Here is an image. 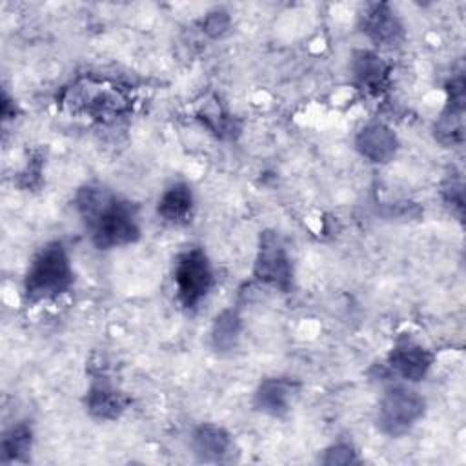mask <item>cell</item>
<instances>
[{
	"instance_id": "cell-1",
	"label": "cell",
	"mask_w": 466,
	"mask_h": 466,
	"mask_svg": "<svg viewBox=\"0 0 466 466\" xmlns=\"http://www.w3.org/2000/svg\"><path fill=\"white\" fill-rule=\"evenodd\" d=\"M76 208L98 249L126 246L140 237L133 206L102 187H82L76 195Z\"/></svg>"
},
{
	"instance_id": "cell-2",
	"label": "cell",
	"mask_w": 466,
	"mask_h": 466,
	"mask_svg": "<svg viewBox=\"0 0 466 466\" xmlns=\"http://www.w3.org/2000/svg\"><path fill=\"white\" fill-rule=\"evenodd\" d=\"M73 284V268L69 255L60 240L46 244L31 260L24 279L25 300L35 304L56 299Z\"/></svg>"
},
{
	"instance_id": "cell-3",
	"label": "cell",
	"mask_w": 466,
	"mask_h": 466,
	"mask_svg": "<svg viewBox=\"0 0 466 466\" xmlns=\"http://www.w3.org/2000/svg\"><path fill=\"white\" fill-rule=\"evenodd\" d=\"M424 399L406 386L390 388L377 410V428L388 437H400L408 433L413 424L424 415Z\"/></svg>"
},
{
	"instance_id": "cell-4",
	"label": "cell",
	"mask_w": 466,
	"mask_h": 466,
	"mask_svg": "<svg viewBox=\"0 0 466 466\" xmlns=\"http://www.w3.org/2000/svg\"><path fill=\"white\" fill-rule=\"evenodd\" d=\"M213 286V269L208 255L200 248H191L178 255L175 264L177 297L184 308H195Z\"/></svg>"
},
{
	"instance_id": "cell-5",
	"label": "cell",
	"mask_w": 466,
	"mask_h": 466,
	"mask_svg": "<svg viewBox=\"0 0 466 466\" xmlns=\"http://www.w3.org/2000/svg\"><path fill=\"white\" fill-rule=\"evenodd\" d=\"M253 275L258 282L279 288L280 291L289 289L293 268H291L289 255L277 233L264 231L260 235Z\"/></svg>"
},
{
	"instance_id": "cell-6",
	"label": "cell",
	"mask_w": 466,
	"mask_h": 466,
	"mask_svg": "<svg viewBox=\"0 0 466 466\" xmlns=\"http://www.w3.org/2000/svg\"><path fill=\"white\" fill-rule=\"evenodd\" d=\"M388 364L400 379L419 382L433 364V355L411 339H399L388 355Z\"/></svg>"
},
{
	"instance_id": "cell-7",
	"label": "cell",
	"mask_w": 466,
	"mask_h": 466,
	"mask_svg": "<svg viewBox=\"0 0 466 466\" xmlns=\"http://www.w3.org/2000/svg\"><path fill=\"white\" fill-rule=\"evenodd\" d=\"M299 393V384L288 377L264 379L253 397L255 408L262 413L280 417L288 413L293 399Z\"/></svg>"
},
{
	"instance_id": "cell-8",
	"label": "cell",
	"mask_w": 466,
	"mask_h": 466,
	"mask_svg": "<svg viewBox=\"0 0 466 466\" xmlns=\"http://www.w3.org/2000/svg\"><path fill=\"white\" fill-rule=\"evenodd\" d=\"M355 147L370 162L384 164L391 160L393 155L397 153L399 140L391 127L380 122H371L357 133Z\"/></svg>"
},
{
	"instance_id": "cell-9",
	"label": "cell",
	"mask_w": 466,
	"mask_h": 466,
	"mask_svg": "<svg viewBox=\"0 0 466 466\" xmlns=\"http://www.w3.org/2000/svg\"><path fill=\"white\" fill-rule=\"evenodd\" d=\"M362 33L379 46H395L404 36V27L388 4H373L362 15Z\"/></svg>"
},
{
	"instance_id": "cell-10",
	"label": "cell",
	"mask_w": 466,
	"mask_h": 466,
	"mask_svg": "<svg viewBox=\"0 0 466 466\" xmlns=\"http://www.w3.org/2000/svg\"><path fill=\"white\" fill-rule=\"evenodd\" d=\"M191 448L198 461L204 462H222L228 459L233 448L231 435L217 424L204 422L195 428L191 435Z\"/></svg>"
},
{
	"instance_id": "cell-11",
	"label": "cell",
	"mask_w": 466,
	"mask_h": 466,
	"mask_svg": "<svg viewBox=\"0 0 466 466\" xmlns=\"http://www.w3.org/2000/svg\"><path fill=\"white\" fill-rule=\"evenodd\" d=\"M351 73L362 87L377 93L386 86L390 67L373 51L359 49L351 56Z\"/></svg>"
},
{
	"instance_id": "cell-12",
	"label": "cell",
	"mask_w": 466,
	"mask_h": 466,
	"mask_svg": "<svg viewBox=\"0 0 466 466\" xmlns=\"http://www.w3.org/2000/svg\"><path fill=\"white\" fill-rule=\"evenodd\" d=\"M193 209V193L186 182H175L169 186L157 204V213L169 224L187 222Z\"/></svg>"
},
{
	"instance_id": "cell-13",
	"label": "cell",
	"mask_w": 466,
	"mask_h": 466,
	"mask_svg": "<svg viewBox=\"0 0 466 466\" xmlns=\"http://www.w3.org/2000/svg\"><path fill=\"white\" fill-rule=\"evenodd\" d=\"M126 406L127 397L106 382L93 384L86 395V408L96 419H116L126 410Z\"/></svg>"
},
{
	"instance_id": "cell-14",
	"label": "cell",
	"mask_w": 466,
	"mask_h": 466,
	"mask_svg": "<svg viewBox=\"0 0 466 466\" xmlns=\"http://www.w3.org/2000/svg\"><path fill=\"white\" fill-rule=\"evenodd\" d=\"M240 329H242V320L238 317V313L233 308L222 309L211 326V344L217 351L224 353V351H231L240 337Z\"/></svg>"
},
{
	"instance_id": "cell-15",
	"label": "cell",
	"mask_w": 466,
	"mask_h": 466,
	"mask_svg": "<svg viewBox=\"0 0 466 466\" xmlns=\"http://www.w3.org/2000/svg\"><path fill=\"white\" fill-rule=\"evenodd\" d=\"M33 431L27 424L20 422L9 428L2 437V455L5 461H25L31 450Z\"/></svg>"
},
{
	"instance_id": "cell-16",
	"label": "cell",
	"mask_w": 466,
	"mask_h": 466,
	"mask_svg": "<svg viewBox=\"0 0 466 466\" xmlns=\"http://www.w3.org/2000/svg\"><path fill=\"white\" fill-rule=\"evenodd\" d=\"M228 27H229V15L218 7L209 11L202 20V31L211 38L222 36Z\"/></svg>"
},
{
	"instance_id": "cell-17",
	"label": "cell",
	"mask_w": 466,
	"mask_h": 466,
	"mask_svg": "<svg viewBox=\"0 0 466 466\" xmlns=\"http://www.w3.org/2000/svg\"><path fill=\"white\" fill-rule=\"evenodd\" d=\"M355 451L350 444H335L329 446L322 457L324 464H351L355 462Z\"/></svg>"
}]
</instances>
